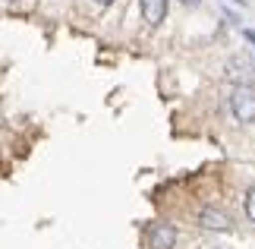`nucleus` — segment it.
I'll return each instance as SVG.
<instances>
[{"label":"nucleus","instance_id":"3","mask_svg":"<svg viewBox=\"0 0 255 249\" xmlns=\"http://www.w3.org/2000/svg\"><path fill=\"white\" fill-rule=\"evenodd\" d=\"M202 227H208V231H230V218L221 212V208H202Z\"/></svg>","mask_w":255,"mask_h":249},{"label":"nucleus","instance_id":"2","mask_svg":"<svg viewBox=\"0 0 255 249\" xmlns=\"http://www.w3.org/2000/svg\"><path fill=\"white\" fill-rule=\"evenodd\" d=\"M145 243H148L151 249H173V243H176L173 224H167V221H154V224L148 227V237H145Z\"/></svg>","mask_w":255,"mask_h":249},{"label":"nucleus","instance_id":"7","mask_svg":"<svg viewBox=\"0 0 255 249\" xmlns=\"http://www.w3.org/2000/svg\"><path fill=\"white\" fill-rule=\"evenodd\" d=\"M243 35H246V41H252V47H255V32H252V28H246Z\"/></svg>","mask_w":255,"mask_h":249},{"label":"nucleus","instance_id":"4","mask_svg":"<svg viewBox=\"0 0 255 249\" xmlns=\"http://www.w3.org/2000/svg\"><path fill=\"white\" fill-rule=\"evenodd\" d=\"M142 16L148 19V25L164 22V16H167V0H142Z\"/></svg>","mask_w":255,"mask_h":249},{"label":"nucleus","instance_id":"10","mask_svg":"<svg viewBox=\"0 0 255 249\" xmlns=\"http://www.w3.org/2000/svg\"><path fill=\"white\" fill-rule=\"evenodd\" d=\"M233 3H240V6H243V3H246V0H233Z\"/></svg>","mask_w":255,"mask_h":249},{"label":"nucleus","instance_id":"9","mask_svg":"<svg viewBox=\"0 0 255 249\" xmlns=\"http://www.w3.org/2000/svg\"><path fill=\"white\" fill-rule=\"evenodd\" d=\"M98 3H114V0H98Z\"/></svg>","mask_w":255,"mask_h":249},{"label":"nucleus","instance_id":"6","mask_svg":"<svg viewBox=\"0 0 255 249\" xmlns=\"http://www.w3.org/2000/svg\"><path fill=\"white\" fill-rule=\"evenodd\" d=\"M246 215H249L252 221H255V186L249 189V196H246Z\"/></svg>","mask_w":255,"mask_h":249},{"label":"nucleus","instance_id":"5","mask_svg":"<svg viewBox=\"0 0 255 249\" xmlns=\"http://www.w3.org/2000/svg\"><path fill=\"white\" fill-rule=\"evenodd\" d=\"M230 79H237L240 85L252 82V66H249L246 57H233V60H230Z\"/></svg>","mask_w":255,"mask_h":249},{"label":"nucleus","instance_id":"1","mask_svg":"<svg viewBox=\"0 0 255 249\" xmlns=\"http://www.w3.org/2000/svg\"><path fill=\"white\" fill-rule=\"evenodd\" d=\"M230 111L243 123H255V88L252 85H237L230 95Z\"/></svg>","mask_w":255,"mask_h":249},{"label":"nucleus","instance_id":"8","mask_svg":"<svg viewBox=\"0 0 255 249\" xmlns=\"http://www.w3.org/2000/svg\"><path fill=\"white\" fill-rule=\"evenodd\" d=\"M183 6H199V0H180Z\"/></svg>","mask_w":255,"mask_h":249}]
</instances>
